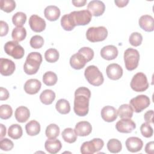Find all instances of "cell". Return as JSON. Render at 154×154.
Wrapping results in <instances>:
<instances>
[{"label":"cell","instance_id":"4","mask_svg":"<svg viewBox=\"0 0 154 154\" xmlns=\"http://www.w3.org/2000/svg\"><path fill=\"white\" fill-rule=\"evenodd\" d=\"M69 16L75 26L88 24L92 17L91 14L87 10L74 11L69 13Z\"/></svg>","mask_w":154,"mask_h":154},{"label":"cell","instance_id":"43","mask_svg":"<svg viewBox=\"0 0 154 154\" xmlns=\"http://www.w3.org/2000/svg\"><path fill=\"white\" fill-rule=\"evenodd\" d=\"M140 131L142 135L146 138H150L153 135V130L152 127L148 123H143L140 127Z\"/></svg>","mask_w":154,"mask_h":154},{"label":"cell","instance_id":"15","mask_svg":"<svg viewBox=\"0 0 154 154\" xmlns=\"http://www.w3.org/2000/svg\"><path fill=\"white\" fill-rule=\"evenodd\" d=\"M106 73L110 79L118 80L123 75V69L119 64L112 63L106 67Z\"/></svg>","mask_w":154,"mask_h":154},{"label":"cell","instance_id":"28","mask_svg":"<svg viewBox=\"0 0 154 154\" xmlns=\"http://www.w3.org/2000/svg\"><path fill=\"white\" fill-rule=\"evenodd\" d=\"M55 99V93L51 90H45L40 95V100L45 105H50Z\"/></svg>","mask_w":154,"mask_h":154},{"label":"cell","instance_id":"5","mask_svg":"<svg viewBox=\"0 0 154 154\" xmlns=\"http://www.w3.org/2000/svg\"><path fill=\"white\" fill-rule=\"evenodd\" d=\"M140 60V54L137 49L128 48L124 52V61L126 69L131 71L135 69Z\"/></svg>","mask_w":154,"mask_h":154},{"label":"cell","instance_id":"42","mask_svg":"<svg viewBox=\"0 0 154 154\" xmlns=\"http://www.w3.org/2000/svg\"><path fill=\"white\" fill-rule=\"evenodd\" d=\"M29 44L32 48L39 49L43 46L44 44V39L42 36L35 35L31 38Z\"/></svg>","mask_w":154,"mask_h":154},{"label":"cell","instance_id":"51","mask_svg":"<svg viewBox=\"0 0 154 154\" xmlns=\"http://www.w3.org/2000/svg\"><path fill=\"white\" fill-rule=\"evenodd\" d=\"M114 2L118 7L122 8L127 5V4L129 2V1L128 0H115Z\"/></svg>","mask_w":154,"mask_h":154},{"label":"cell","instance_id":"33","mask_svg":"<svg viewBox=\"0 0 154 154\" xmlns=\"http://www.w3.org/2000/svg\"><path fill=\"white\" fill-rule=\"evenodd\" d=\"M45 134L48 139L56 138L60 134V128L56 124L51 123L46 127Z\"/></svg>","mask_w":154,"mask_h":154},{"label":"cell","instance_id":"29","mask_svg":"<svg viewBox=\"0 0 154 154\" xmlns=\"http://www.w3.org/2000/svg\"><path fill=\"white\" fill-rule=\"evenodd\" d=\"M26 36V31L23 26H16L12 31L11 37L15 42H22L25 38Z\"/></svg>","mask_w":154,"mask_h":154},{"label":"cell","instance_id":"23","mask_svg":"<svg viewBox=\"0 0 154 154\" xmlns=\"http://www.w3.org/2000/svg\"><path fill=\"white\" fill-rule=\"evenodd\" d=\"M45 147L46 150L49 153L55 154L61 150L62 144L61 141L56 138L49 139L45 141Z\"/></svg>","mask_w":154,"mask_h":154},{"label":"cell","instance_id":"13","mask_svg":"<svg viewBox=\"0 0 154 154\" xmlns=\"http://www.w3.org/2000/svg\"><path fill=\"white\" fill-rule=\"evenodd\" d=\"M105 5L102 1L93 0L90 1L87 5V10L90 11L92 16H100L105 11Z\"/></svg>","mask_w":154,"mask_h":154},{"label":"cell","instance_id":"22","mask_svg":"<svg viewBox=\"0 0 154 154\" xmlns=\"http://www.w3.org/2000/svg\"><path fill=\"white\" fill-rule=\"evenodd\" d=\"M100 55L106 60H114L118 55L117 48L114 45L105 46L100 50Z\"/></svg>","mask_w":154,"mask_h":154},{"label":"cell","instance_id":"3","mask_svg":"<svg viewBox=\"0 0 154 154\" xmlns=\"http://www.w3.org/2000/svg\"><path fill=\"white\" fill-rule=\"evenodd\" d=\"M84 76L88 83L94 86L102 85L104 81L102 73L99 69L94 65L89 66L85 69Z\"/></svg>","mask_w":154,"mask_h":154},{"label":"cell","instance_id":"1","mask_svg":"<svg viewBox=\"0 0 154 154\" xmlns=\"http://www.w3.org/2000/svg\"><path fill=\"white\" fill-rule=\"evenodd\" d=\"M90 97L91 91L88 88L81 87L76 90L73 109L77 116L83 117L88 113Z\"/></svg>","mask_w":154,"mask_h":154},{"label":"cell","instance_id":"45","mask_svg":"<svg viewBox=\"0 0 154 154\" xmlns=\"http://www.w3.org/2000/svg\"><path fill=\"white\" fill-rule=\"evenodd\" d=\"M14 147L13 141L8 138H2L0 141V148L2 150L9 151L11 150Z\"/></svg>","mask_w":154,"mask_h":154},{"label":"cell","instance_id":"9","mask_svg":"<svg viewBox=\"0 0 154 154\" xmlns=\"http://www.w3.org/2000/svg\"><path fill=\"white\" fill-rule=\"evenodd\" d=\"M5 52L14 59H20L24 56L25 51L18 42L15 41L7 42L4 45Z\"/></svg>","mask_w":154,"mask_h":154},{"label":"cell","instance_id":"18","mask_svg":"<svg viewBox=\"0 0 154 154\" xmlns=\"http://www.w3.org/2000/svg\"><path fill=\"white\" fill-rule=\"evenodd\" d=\"M92 131L91 124L87 121H81L76 123L74 131L77 136L85 137L88 135Z\"/></svg>","mask_w":154,"mask_h":154},{"label":"cell","instance_id":"2","mask_svg":"<svg viewBox=\"0 0 154 154\" xmlns=\"http://www.w3.org/2000/svg\"><path fill=\"white\" fill-rule=\"evenodd\" d=\"M42 62V56L37 52L29 53L23 66V70L26 74L31 75L35 74L39 69Z\"/></svg>","mask_w":154,"mask_h":154},{"label":"cell","instance_id":"40","mask_svg":"<svg viewBox=\"0 0 154 154\" xmlns=\"http://www.w3.org/2000/svg\"><path fill=\"white\" fill-rule=\"evenodd\" d=\"M143 41V36L142 35L137 32H132L129 36V42L130 44L134 46H140Z\"/></svg>","mask_w":154,"mask_h":154},{"label":"cell","instance_id":"32","mask_svg":"<svg viewBox=\"0 0 154 154\" xmlns=\"http://www.w3.org/2000/svg\"><path fill=\"white\" fill-rule=\"evenodd\" d=\"M61 135L64 141L68 143H73L75 142L77 139V135L75 134L74 130L70 128L64 129L61 133Z\"/></svg>","mask_w":154,"mask_h":154},{"label":"cell","instance_id":"6","mask_svg":"<svg viewBox=\"0 0 154 154\" xmlns=\"http://www.w3.org/2000/svg\"><path fill=\"white\" fill-rule=\"evenodd\" d=\"M108 35L107 29L103 26L90 27L86 32L87 39L93 43L102 42L106 39Z\"/></svg>","mask_w":154,"mask_h":154},{"label":"cell","instance_id":"52","mask_svg":"<svg viewBox=\"0 0 154 154\" xmlns=\"http://www.w3.org/2000/svg\"><path fill=\"white\" fill-rule=\"evenodd\" d=\"M0 126H1V135H0V138H1V140L2 138V137H4L6 135V128L2 124H0Z\"/></svg>","mask_w":154,"mask_h":154},{"label":"cell","instance_id":"10","mask_svg":"<svg viewBox=\"0 0 154 154\" xmlns=\"http://www.w3.org/2000/svg\"><path fill=\"white\" fill-rule=\"evenodd\" d=\"M129 103L133 110L135 112L138 113L147 108L150 103V101L148 96L141 94L131 99Z\"/></svg>","mask_w":154,"mask_h":154},{"label":"cell","instance_id":"39","mask_svg":"<svg viewBox=\"0 0 154 154\" xmlns=\"http://www.w3.org/2000/svg\"><path fill=\"white\" fill-rule=\"evenodd\" d=\"M13 114L11 107L7 104L2 105L0 107V117L2 119L7 120L10 118Z\"/></svg>","mask_w":154,"mask_h":154},{"label":"cell","instance_id":"19","mask_svg":"<svg viewBox=\"0 0 154 154\" xmlns=\"http://www.w3.org/2000/svg\"><path fill=\"white\" fill-rule=\"evenodd\" d=\"M42 87L40 81L37 79H29L24 84V90L29 94H35L38 92Z\"/></svg>","mask_w":154,"mask_h":154},{"label":"cell","instance_id":"14","mask_svg":"<svg viewBox=\"0 0 154 154\" xmlns=\"http://www.w3.org/2000/svg\"><path fill=\"white\" fill-rule=\"evenodd\" d=\"M16 69L14 63L11 60L1 58L0 59V72L3 76L11 75Z\"/></svg>","mask_w":154,"mask_h":154},{"label":"cell","instance_id":"8","mask_svg":"<svg viewBox=\"0 0 154 154\" xmlns=\"http://www.w3.org/2000/svg\"><path fill=\"white\" fill-rule=\"evenodd\" d=\"M104 142L100 138H93L91 141H85L81 146L82 154H93L98 152L103 147Z\"/></svg>","mask_w":154,"mask_h":154},{"label":"cell","instance_id":"24","mask_svg":"<svg viewBox=\"0 0 154 154\" xmlns=\"http://www.w3.org/2000/svg\"><path fill=\"white\" fill-rule=\"evenodd\" d=\"M44 15L48 20L55 21L60 16V10L57 6L49 5L45 9Z\"/></svg>","mask_w":154,"mask_h":154},{"label":"cell","instance_id":"34","mask_svg":"<svg viewBox=\"0 0 154 154\" xmlns=\"http://www.w3.org/2000/svg\"><path fill=\"white\" fill-rule=\"evenodd\" d=\"M122 145L121 142L115 138L109 140L107 143V149L111 153H117L122 150Z\"/></svg>","mask_w":154,"mask_h":154},{"label":"cell","instance_id":"30","mask_svg":"<svg viewBox=\"0 0 154 154\" xmlns=\"http://www.w3.org/2000/svg\"><path fill=\"white\" fill-rule=\"evenodd\" d=\"M55 108L61 114H67L70 111V103L64 99H60L57 102Z\"/></svg>","mask_w":154,"mask_h":154},{"label":"cell","instance_id":"38","mask_svg":"<svg viewBox=\"0 0 154 154\" xmlns=\"http://www.w3.org/2000/svg\"><path fill=\"white\" fill-rule=\"evenodd\" d=\"M0 7L6 13H11L16 8V2L13 0H1Z\"/></svg>","mask_w":154,"mask_h":154},{"label":"cell","instance_id":"36","mask_svg":"<svg viewBox=\"0 0 154 154\" xmlns=\"http://www.w3.org/2000/svg\"><path fill=\"white\" fill-rule=\"evenodd\" d=\"M45 58L48 63H55L59 58V52L56 49H48L45 53Z\"/></svg>","mask_w":154,"mask_h":154},{"label":"cell","instance_id":"49","mask_svg":"<svg viewBox=\"0 0 154 154\" xmlns=\"http://www.w3.org/2000/svg\"><path fill=\"white\" fill-rule=\"evenodd\" d=\"M145 152L148 154H153V152H154L153 141H150L146 144L145 147Z\"/></svg>","mask_w":154,"mask_h":154},{"label":"cell","instance_id":"27","mask_svg":"<svg viewBox=\"0 0 154 154\" xmlns=\"http://www.w3.org/2000/svg\"><path fill=\"white\" fill-rule=\"evenodd\" d=\"M25 129L28 135L30 136H35L40 133V125L36 120H32L26 125Z\"/></svg>","mask_w":154,"mask_h":154},{"label":"cell","instance_id":"37","mask_svg":"<svg viewBox=\"0 0 154 154\" xmlns=\"http://www.w3.org/2000/svg\"><path fill=\"white\" fill-rule=\"evenodd\" d=\"M26 20V16L23 12H17L12 17L13 23L16 26H22Z\"/></svg>","mask_w":154,"mask_h":154},{"label":"cell","instance_id":"7","mask_svg":"<svg viewBox=\"0 0 154 154\" xmlns=\"http://www.w3.org/2000/svg\"><path fill=\"white\" fill-rule=\"evenodd\" d=\"M131 88L137 92H142L149 87V83L145 74L142 72L136 73L131 81Z\"/></svg>","mask_w":154,"mask_h":154},{"label":"cell","instance_id":"44","mask_svg":"<svg viewBox=\"0 0 154 154\" xmlns=\"http://www.w3.org/2000/svg\"><path fill=\"white\" fill-rule=\"evenodd\" d=\"M79 53L81 54L87 60V62L90 61L94 57V51L92 49L88 47H83L81 48L78 52Z\"/></svg>","mask_w":154,"mask_h":154},{"label":"cell","instance_id":"20","mask_svg":"<svg viewBox=\"0 0 154 154\" xmlns=\"http://www.w3.org/2000/svg\"><path fill=\"white\" fill-rule=\"evenodd\" d=\"M138 23L140 28L147 32H152L154 30L153 17L150 15L146 14L141 16Z\"/></svg>","mask_w":154,"mask_h":154},{"label":"cell","instance_id":"12","mask_svg":"<svg viewBox=\"0 0 154 154\" xmlns=\"http://www.w3.org/2000/svg\"><path fill=\"white\" fill-rule=\"evenodd\" d=\"M29 25L31 29L35 32H42L46 28L45 20L36 14H33L30 16Z\"/></svg>","mask_w":154,"mask_h":154},{"label":"cell","instance_id":"21","mask_svg":"<svg viewBox=\"0 0 154 154\" xmlns=\"http://www.w3.org/2000/svg\"><path fill=\"white\" fill-rule=\"evenodd\" d=\"M87 63L85 57L80 53L73 54L70 58V64L72 68L76 70L82 69Z\"/></svg>","mask_w":154,"mask_h":154},{"label":"cell","instance_id":"17","mask_svg":"<svg viewBox=\"0 0 154 154\" xmlns=\"http://www.w3.org/2000/svg\"><path fill=\"white\" fill-rule=\"evenodd\" d=\"M101 117L106 122H112L117 118V110L112 106H105L101 110Z\"/></svg>","mask_w":154,"mask_h":154},{"label":"cell","instance_id":"35","mask_svg":"<svg viewBox=\"0 0 154 154\" xmlns=\"http://www.w3.org/2000/svg\"><path fill=\"white\" fill-rule=\"evenodd\" d=\"M42 79L43 83L45 85L48 86H52L57 83L58 78L54 72L52 71H48L43 75Z\"/></svg>","mask_w":154,"mask_h":154},{"label":"cell","instance_id":"16","mask_svg":"<svg viewBox=\"0 0 154 154\" xmlns=\"http://www.w3.org/2000/svg\"><path fill=\"white\" fill-rule=\"evenodd\" d=\"M125 144L128 151L134 153L141 150L143 146V142L138 137H131L126 140Z\"/></svg>","mask_w":154,"mask_h":154},{"label":"cell","instance_id":"47","mask_svg":"<svg viewBox=\"0 0 154 154\" xmlns=\"http://www.w3.org/2000/svg\"><path fill=\"white\" fill-rule=\"evenodd\" d=\"M153 111L149 110L147 111L144 116V119L146 123H153Z\"/></svg>","mask_w":154,"mask_h":154},{"label":"cell","instance_id":"41","mask_svg":"<svg viewBox=\"0 0 154 154\" xmlns=\"http://www.w3.org/2000/svg\"><path fill=\"white\" fill-rule=\"evenodd\" d=\"M61 25L66 31H72L75 26L73 25L69 14H64L61 19Z\"/></svg>","mask_w":154,"mask_h":154},{"label":"cell","instance_id":"50","mask_svg":"<svg viewBox=\"0 0 154 154\" xmlns=\"http://www.w3.org/2000/svg\"><path fill=\"white\" fill-rule=\"evenodd\" d=\"M72 2L74 6L77 7H81L85 5L87 1L86 0H73L72 1Z\"/></svg>","mask_w":154,"mask_h":154},{"label":"cell","instance_id":"11","mask_svg":"<svg viewBox=\"0 0 154 154\" xmlns=\"http://www.w3.org/2000/svg\"><path fill=\"white\" fill-rule=\"evenodd\" d=\"M136 128L135 122L131 119H122L116 125V128L121 133H131Z\"/></svg>","mask_w":154,"mask_h":154},{"label":"cell","instance_id":"48","mask_svg":"<svg viewBox=\"0 0 154 154\" xmlns=\"http://www.w3.org/2000/svg\"><path fill=\"white\" fill-rule=\"evenodd\" d=\"M0 99L1 100H5L9 97V93L6 88H0Z\"/></svg>","mask_w":154,"mask_h":154},{"label":"cell","instance_id":"46","mask_svg":"<svg viewBox=\"0 0 154 154\" xmlns=\"http://www.w3.org/2000/svg\"><path fill=\"white\" fill-rule=\"evenodd\" d=\"M0 26H1L0 36L3 37L6 35L8 32V25L7 23L3 20H1Z\"/></svg>","mask_w":154,"mask_h":154},{"label":"cell","instance_id":"25","mask_svg":"<svg viewBox=\"0 0 154 154\" xmlns=\"http://www.w3.org/2000/svg\"><path fill=\"white\" fill-rule=\"evenodd\" d=\"M16 120L19 123H24L26 122L30 117V112L29 109L24 106H20L16 108L14 113Z\"/></svg>","mask_w":154,"mask_h":154},{"label":"cell","instance_id":"31","mask_svg":"<svg viewBox=\"0 0 154 154\" xmlns=\"http://www.w3.org/2000/svg\"><path fill=\"white\" fill-rule=\"evenodd\" d=\"M22 128L18 124H13L8 128V135L14 140L20 138L22 136Z\"/></svg>","mask_w":154,"mask_h":154},{"label":"cell","instance_id":"26","mask_svg":"<svg viewBox=\"0 0 154 154\" xmlns=\"http://www.w3.org/2000/svg\"><path fill=\"white\" fill-rule=\"evenodd\" d=\"M134 110L129 104L120 105L117 110V114L121 119H131L133 116Z\"/></svg>","mask_w":154,"mask_h":154}]
</instances>
